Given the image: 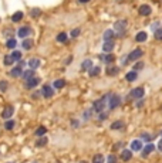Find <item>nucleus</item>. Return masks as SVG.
<instances>
[{"instance_id": "nucleus-1", "label": "nucleus", "mask_w": 162, "mask_h": 163, "mask_svg": "<svg viewBox=\"0 0 162 163\" xmlns=\"http://www.w3.org/2000/svg\"><path fill=\"white\" fill-rule=\"evenodd\" d=\"M142 55H144V51H142L141 48H135V50H132V51H131L128 55H127V58H125V60H122V64L138 61V60H139Z\"/></svg>"}, {"instance_id": "nucleus-2", "label": "nucleus", "mask_w": 162, "mask_h": 163, "mask_svg": "<svg viewBox=\"0 0 162 163\" xmlns=\"http://www.w3.org/2000/svg\"><path fill=\"white\" fill-rule=\"evenodd\" d=\"M127 27H128V21L125 20V19H121V20L114 23V30L118 34V37L124 36L125 33H127Z\"/></svg>"}, {"instance_id": "nucleus-3", "label": "nucleus", "mask_w": 162, "mask_h": 163, "mask_svg": "<svg viewBox=\"0 0 162 163\" xmlns=\"http://www.w3.org/2000/svg\"><path fill=\"white\" fill-rule=\"evenodd\" d=\"M108 98H110V95H105V97H103L101 99H97L95 102H94V105H92V109L95 111V112H103V111L105 109V104H107Z\"/></svg>"}, {"instance_id": "nucleus-4", "label": "nucleus", "mask_w": 162, "mask_h": 163, "mask_svg": "<svg viewBox=\"0 0 162 163\" xmlns=\"http://www.w3.org/2000/svg\"><path fill=\"white\" fill-rule=\"evenodd\" d=\"M144 95H145V90H144V87H138V88H134V90L129 92L128 98H134V99H141Z\"/></svg>"}, {"instance_id": "nucleus-5", "label": "nucleus", "mask_w": 162, "mask_h": 163, "mask_svg": "<svg viewBox=\"0 0 162 163\" xmlns=\"http://www.w3.org/2000/svg\"><path fill=\"white\" fill-rule=\"evenodd\" d=\"M108 102H110V104H108V105H110V109H115L117 106H120V104H121V97L117 94H112V95H110Z\"/></svg>"}, {"instance_id": "nucleus-6", "label": "nucleus", "mask_w": 162, "mask_h": 163, "mask_svg": "<svg viewBox=\"0 0 162 163\" xmlns=\"http://www.w3.org/2000/svg\"><path fill=\"white\" fill-rule=\"evenodd\" d=\"M31 33H33V30H31L30 26H21L20 29L17 30V36L20 37V38H26V37H29Z\"/></svg>"}, {"instance_id": "nucleus-7", "label": "nucleus", "mask_w": 162, "mask_h": 163, "mask_svg": "<svg viewBox=\"0 0 162 163\" xmlns=\"http://www.w3.org/2000/svg\"><path fill=\"white\" fill-rule=\"evenodd\" d=\"M154 151H155V145L152 142H148L145 146L142 147L141 156H142V158H148V155H149V153H152Z\"/></svg>"}, {"instance_id": "nucleus-8", "label": "nucleus", "mask_w": 162, "mask_h": 163, "mask_svg": "<svg viewBox=\"0 0 162 163\" xmlns=\"http://www.w3.org/2000/svg\"><path fill=\"white\" fill-rule=\"evenodd\" d=\"M138 12H139V14L142 17H148L152 13V7H151L149 4H141L139 9H138Z\"/></svg>"}, {"instance_id": "nucleus-9", "label": "nucleus", "mask_w": 162, "mask_h": 163, "mask_svg": "<svg viewBox=\"0 0 162 163\" xmlns=\"http://www.w3.org/2000/svg\"><path fill=\"white\" fill-rule=\"evenodd\" d=\"M100 60L104 62V64L111 65L112 62L115 61V55H114V54H111V53H107V54H103V55H100Z\"/></svg>"}, {"instance_id": "nucleus-10", "label": "nucleus", "mask_w": 162, "mask_h": 163, "mask_svg": "<svg viewBox=\"0 0 162 163\" xmlns=\"http://www.w3.org/2000/svg\"><path fill=\"white\" fill-rule=\"evenodd\" d=\"M129 146H131V151L132 152H141L144 145H142V140L141 139H134L132 142L129 143Z\"/></svg>"}, {"instance_id": "nucleus-11", "label": "nucleus", "mask_w": 162, "mask_h": 163, "mask_svg": "<svg viewBox=\"0 0 162 163\" xmlns=\"http://www.w3.org/2000/svg\"><path fill=\"white\" fill-rule=\"evenodd\" d=\"M114 48H115L114 40H104V44H103V51L104 53H112Z\"/></svg>"}, {"instance_id": "nucleus-12", "label": "nucleus", "mask_w": 162, "mask_h": 163, "mask_svg": "<svg viewBox=\"0 0 162 163\" xmlns=\"http://www.w3.org/2000/svg\"><path fill=\"white\" fill-rule=\"evenodd\" d=\"M120 73V68L117 67V65H108L107 69H105V74H107L108 77H114V75H118Z\"/></svg>"}, {"instance_id": "nucleus-13", "label": "nucleus", "mask_w": 162, "mask_h": 163, "mask_svg": "<svg viewBox=\"0 0 162 163\" xmlns=\"http://www.w3.org/2000/svg\"><path fill=\"white\" fill-rule=\"evenodd\" d=\"M54 94V88L50 85H44L43 87V90H41V95L44 98H51Z\"/></svg>"}, {"instance_id": "nucleus-14", "label": "nucleus", "mask_w": 162, "mask_h": 163, "mask_svg": "<svg viewBox=\"0 0 162 163\" xmlns=\"http://www.w3.org/2000/svg\"><path fill=\"white\" fill-rule=\"evenodd\" d=\"M38 84H40V80H38L37 77H33V78H30V80L26 81V88L31 90V88H36Z\"/></svg>"}, {"instance_id": "nucleus-15", "label": "nucleus", "mask_w": 162, "mask_h": 163, "mask_svg": "<svg viewBox=\"0 0 162 163\" xmlns=\"http://www.w3.org/2000/svg\"><path fill=\"white\" fill-rule=\"evenodd\" d=\"M146 40H148L146 31H138L137 34H135V41H137V43H145Z\"/></svg>"}, {"instance_id": "nucleus-16", "label": "nucleus", "mask_w": 162, "mask_h": 163, "mask_svg": "<svg viewBox=\"0 0 162 163\" xmlns=\"http://www.w3.org/2000/svg\"><path fill=\"white\" fill-rule=\"evenodd\" d=\"M21 75H23V68H21V67H19V65L10 69V77L19 78V77H21Z\"/></svg>"}, {"instance_id": "nucleus-17", "label": "nucleus", "mask_w": 162, "mask_h": 163, "mask_svg": "<svg viewBox=\"0 0 162 163\" xmlns=\"http://www.w3.org/2000/svg\"><path fill=\"white\" fill-rule=\"evenodd\" d=\"M125 80L128 82H134V81H137L138 80V71H129V73L125 74Z\"/></svg>"}, {"instance_id": "nucleus-18", "label": "nucleus", "mask_w": 162, "mask_h": 163, "mask_svg": "<svg viewBox=\"0 0 162 163\" xmlns=\"http://www.w3.org/2000/svg\"><path fill=\"white\" fill-rule=\"evenodd\" d=\"M115 36H117L115 30L108 29V30H105V31H104V34H103V38H104V40H114V38H115Z\"/></svg>"}, {"instance_id": "nucleus-19", "label": "nucleus", "mask_w": 162, "mask_h": 163, "mask_svg": "<svg viewBox=\"0 0 162 163\" xmlns=\"http://www.w3.org/2000/svg\"><path fill=\"white\" fill-rule=\"evenodd\" d=\"M131 158H132V151L124 149V151L121 152V160L122 162H128V160H131Z\"/></svg>"}, {"instance_id": "nucleus-20", "label": "nucleus", "mask_w": 162, "mask_h": 163, "mask_svg": "<svg viewBox=\"0 0 162 163\" xmlns=\"http://www.w3.org/2000/svg\"><path fill=\"white\" fill-rule=\"evenodd\" d=\"M34 45V41L31 38H24V40L21 41V48L23 50H31Z\"/></svg>"}, {"instance_id": "nucleus-21", "label": "nucleus", "mask_w": 162, "mask_h": 163, "mask_svg": "<svg viewBox=\"0 0 162 163\" xmlns=\"http://www.w3.org/2000/svg\"><path fill=\"white\" fill-rule=\"evenodd\" d=\"M27 65H29L30 68H33V69H37L38 67H40V65H41V61H40V60H38V58H30L29 60V62H27Z\"/></svg>"}, {"instance_id": "nucleus-22", "label": "nucleus", "mask_w": 162, "mask_h": 163, "mask_svg": "<svg viewBox=\"0 0 162 163\" xmlns=\"http://www.w3.org/2000/svg\"><path fill=\"white\" fill-rule=\"evenodd\" d=\"M92 67H94L92 65V60H90V58H87V60H84L81 62V71H90Z\"/></svg>"}, {"instance_id": "nucleus-23", "label": "nucleus", "mask_w": 162, "mask_h": 163, "mask_svg": "<svg viewBox=\"0 0 162 163\" xmlns=\"http://www.w3.org/2000/svg\"><path fill=\"white\" fill-rule=\"evenodd\" d=\"M33 77H36V69H33V68H30V69H27V71H23V75H21V78L23 80H30V78H33Z\"/></svg>"}, {"instance_id": "nucleus-24", "label": "nucleus", "mask_w": 162, "mask_h": 163, "mask_svg": "<svg viewBox=\"0 0 162 163\" xmlns=\"http://www.w3.org/2000/svg\"><path fill=\"white\" fill-rule=\"evenodd\" d=\"M56 40H57L58 43H63V44H66V43H68V36H67V33L61 31V33H58V34H57Z\"/></svg>"}, {"instance_id": "nucleus-25", "label": "nucleus", "mask_w": 162, "mask_h": 163, "mask_svg": "<svg viewBox=\"0 0 162 163\" xmlns=\"http://www.w3.org/2000/svg\"><path fill=\"white\" fill-rule=\"evenodd\" d=\"M23 17H24V13L23 12H16L12 14V21L13 23H19V21L23 20Z\"/></svg>"}, {"instance_id": "nucleus-26", "label": "nucleus", "mask_w": 162, "mask_h": 163, "mask_svg": "<svg viewBox=\"0 0 162 163\" xmlns=\"http://www.w3.org/2000/svg\"><path fill=\"white\" fill-rule=\"evenodd\" d=\"M13 114H14V109H13L12 106H7V108H6V109L2 112V116H3L4 119H10Z\"/></svg>"}, {"instance_id": "nucleus-27", "label": "nucleus", "mask_w": 162, "mask_h": 163, "mask_svg": "<svg viewBox=\"0 0 162 163\" xmlns=\"http://www.w3.org/2000/svg\"><path fill=\"white\" fill-rule=\"evenodd\" d=\"M100 73H101V67H98V65H94V67H92V68L88 71V75L94 78V77H98V75H100Z\"/></svg>"}, {"instance_id": "nucleus-28", "label": "nucleus", "mask_w": 162, "mask_h": 163, "mask_svg": "<svg viewBox=\"0 0 162 163\" xmlns=\"http://www.w3.org/2000/svg\"><path fill=\"white\" fill-rule=\"evenodd\" d=\"M14 58L12 57V54H7V55H4V58H3V62H4V65H7V67H10V65H13L14 64Z\"/></svg>"}, {"instance_id": "nucleus-29", "label": "nucleus", "mask_w": 162, "mask_h": 163, "mask_svg": "<svg viewBox=\"0 0 162 163\" xmlns=\"http://www.w3.org/2000/svg\"><path fill=\"white\" fill-rule=\"evenodd\" d=\"M64 87H66V81L64 80H56L53 82V88H56V90H61Z\"/></svg>"}, {"instance_id": "nucleus-30", "label": "nucleus", "mask_w": 162, "mask_h": 163, "mask_svg": "<svg viewBox=\"0 0 162 163\" xmlns=\"http://www.w3.org/2000/svg\"><path fill=\"white\" fill-rule=\"evenodd\" d=\"M47 143H49V139H47L46 136H40V139H38L37 142H36V146L41 147V146H46Z\"/></svg>"}, {"instance_id": "nucleus-31", "label": "nucleus", "mask_w": 162, "mask_h": 163, "mask_svg": "<svg viewBox=\"0 0 162 163\" xmlns=\"http://www.w3.org/2000/svg\"><path fill=\"white\" fill-rule=\"evenodd\" d=\"M16 45H17V41L14 40V38H7V41H6V47H7V48L13 50Z\"/></svg>"}, {"instance_id": "nucleus-32", "label": "nucleus", "mask_w": 162, "mask_h": 163, "mask_svg": "<svg viewBox=\"0 0 162 163\" xmlns=\"http://www.w3.org/2000/svg\"><path fill=\"white\" fill-rule=\"evenodd\" d=\"M30 16L33 17V19H37V17L41 16V10H40V9H37V7L31 9V12H30Z\"/></svg>"}, {"instance_id": "nucleus-33", "label": "nucleus", "mask_w": 162, "mask_h": 163, "mask_svg": "<svg viewBox=\"0 0 162 163\" xmlns=\"http://www.w3.org/2000/svg\"><path fill=\"white\" fill-rule=\"evenodd\" d=\"M124 128V122L122 121H115L114 123H111V129H122Z\"/></svg>"}, {"instance_id": "nucleus-34", "label": "nucleus", "mask_w": 162, "mask_h": 163, "mask_svg": "<svg viewBox=\"0 0 162 163\" xmlns=\"http://www.w3.org/2000/svg\"><path fill=\"white\" fill-rule=\"evenodd\" d=\"M154 38L158 41H162V27H158V29L154 31Z\"/></svg>"}, {"instance_id": "nucleus-35", "label": "nucleus", "mask_w": 162, "mask_h": 163, "mask_svg": "<svg viewBox=\"0 0 162 163\" xmlns=\"http://www.w3.org/2000/svg\"><path fill=\"white\" fill-rule=\"evenodd\" d=\"M47 132V128L46 126H38L37 129H36V135L37 136H44V133Z\"/></svg>"}, {"instance_id": "nucleus-36", "label": "nucleus", "mask_w": 162, "mask_h": 163, "mask_svg": "<svg viewBox=\"0 0 162 163\" xmlns=\"http://www.w3.org/2000/svg\"><path fill=\"white\" fill-rule=\"evenodd\" d=\"M105 159L103 155H95L94 158H92V163H104Z\"/></svg>"}, {"instance_id": "nucleus-37", "label": "nucleus", "mask_w": 162, "mask_h": 163, "mask_svg": "<svg viewBox=\"0 0 162 163\" xmlns=\"http://www.w3.org/2000/svg\"><path fill=\"white\" fill-rule=\"evenodd\" d=\"M9 88V82L7 81H0V92H6Z\"/></svg>"}, {"instance_id": "nucleus-38", "label": "nucleus", "mask_w": 162, "mask_h": 163, "mask_svg": "<svg viewBox=\"0 0 162 163\" xmlns=\"http://www.w3.org/2000/svg\"><path fill=\"white\" fill-rule=\"evenodd\" d=\"M4 128L7 130H12L13 128H14V121H12V119H7V122L4 123Z\"/></svg>"}, {"instance_id": "nucleus-39", "label": "nucleus", "mask_w": 162, "mask_h": 163, "mask_svg": "<svg viewBox=\"0 0 162 163\" xmlns=\"http://www.w3.org/2000/svg\"><path fill=\"white\" fill-rule=\"evenodd\" d=\"M144 67H145V64L142 61H137L135 62V65H134V71H139V69H144Z\"/></svg>"}, {"instance_id": "nucleus-40", "label": "nucleus", "mask_w": 162, "mask_h": 163, "mask_svg": "<svg viewBox=\"0 0 162 163\" xmlns=\"http://www.w3.org/2000/svg\"><path fill=\"white\" fill-rule=\"evenodd\" d=\"M81 34V30L80 29H74V30H71V33H70V36L73 37V38H77V37Z\"/></svg>"}, {"instance_id": "nucleus-41", "label": "nucleus", "mask_w": 162, "mask_h": 163, "mask_svg": "<svg viewBox=\"0 0 162 163\" xmlns=\"http://www.w3.org/2000/svg\"><path fill=\"white\" fill-rule=\"evenodd\" d=\"M12 57L14 58L16 61L21 60V51H13V53H12Z\"/></svg>"}, {"instance_id": "nucleus-42", "label": "nucleus", "mask_w": 162, "mask_h": 163, "mask_svg": "<svg viewBox=\"0 0 162 163\" xmlns=\"http://www.w3.org/2000/svg\"><path fill=\"white\" fill-rule=\"evenodd\" d=\"M13 31H14L13 29H6V30H4L3 34H4L6 37H7V38H13Z\"/></svg>"}, {"instance_id": "nucleus-43", "label": "nucleus", "mask_w": 162, "mask_h": 163, "mask_svg": "<svg viewBox=\"0 0 162 163\" xmlns=\"http://www.w3.org/2000/svg\"><path fill=\"white\" fill-rule=\"evenodd\" d=\"M141 140H146V142H151L152 140V138H151L149 133H142L141 135Z\"/></svg>"}, {"instance_id": "nucleus-44", "label": "nucleus", "mask_w": 162, "mask_h": 163, "mask_svg": "<svg viewBox=\"0 0 162 163\" xmlns=\"http://www.w3.org/2000/svg\"><path fill=\"white\" fill-rule=\"evenodd\" d=\"M107 163H117V156L114 155H110L107 159Z\"/></svg>"}, {"instance_id": "nucleus-45", "label": "nucleus", "mask_w": 162, "mask_h": 163, "mask_svg": "<svg viewBox=\"0 0 162 163\" xmlns=\"http://www.w3.org/2000/svg\"><path fill=\"white\" fill-rule=\"evenodd\" d=\"M159 26H161V24H159V21H157V23H154V24H151V31H155Z\"/></svg>"}, {"instance_id": "nucleus-46", "label": "nucleus", "mask_w": 162, "mask_h": 163, "mask_svg": "<svg viewBox=\"0 0 162 163\" xmlns=\"http://www.w3.org/2000/svg\"><path fill=\"white\" fill-rule=\"evenodd\" d=\"M92 111H94V109H88L87 112H85V114H84V118H85V119L91 118V115H92Z\"/></svg>"}, {"instance_id": "nucleus-47", "label": "nucleus", "mask_w": 162, "mask_h": 163, "mask_svg": "<svg viewBox=\"0 0 162 163\" xmlns=\"http://www.w3.org/2000/svg\"><path fill=\"white\" fill-rule=\"evenodd\" d=\"M17 65H19V67H21V68H24V65H27V64H26V61H23V60H19Z\"/></svg>"}, {"instance_id": "nucleus-48", "label": "nucleus", "mask_w": 162, "mask_h": 163, "mask_svg": "<svg viewBox=\"0 0 162 163\" xmlns=\"http://www.w3.org/2000/svg\"><path fill=\"white\" fill-rule=\"evenodd\" d=\"M108 115L107 114H104V111H103V112H100V121H104L105 118H107Z\"/></svg>"}, {"instance_id": "nucleus-49", "label": "nucleus", "mask_w": 162, "mask_h": 163, "mask_svg": "<svg viewBox=\"0 0 162 163\" xmlns=\"http://www.w3.org/2000/svg\"><path fill=\"white\" fill-rule=\"evenodd\" d=\"M157 147H158V151H159V152H162V139H159L158 146H157Z\"/></svg>"}, {"instance_id": "nucleus-50", "label": "nucleus", "mask_w": 162, "mask_h": 163, "mask_svg": "<svg viewBox=\"0 0 162 163\" xmlns=\"http://www.w3.org/2000/svg\"><path fill=\"white\" fill-rule=\"evenodd\" d=\"M91 0H78V3H81V4H87V3H90Z\"/></svg>"}, {"instance_id": "nucleus-51", "label": "nucleus", "mask_w": 162, "mask_h": 163, "mask_svg": "<svg viewBox=\"0 0 162 163\" xmlns=\"http://www.w3.org/2000/svg\"><path fill=\"white\" fill-rule=\"evenodd\" d=\"M73 126H74V128L78 126V123H77V121H73Z\"/></svg>"}, {"instance_id": "nucleus-52", "label": "nucleus", "mask_w": 162, "mask_h": 163, "mask_svg": "<svg viewBox=\"0 0 162 163\" xmlns=\"http://www.w3.org/2000/svg\"><path fill=\"white\" fill-rule=\"evenodd\" d=\"M34 163H37V162H34Z\"/></svg>"}, {"instance_id": "nucleus-53", "label": "nucleus", "mask_w": 162, "mask_h": 163, "mask_svg": "<svg viewBox=\"0 0 162 163\" xmlns=\"http://www.w3.org/2000/svg\"><path fill=\"white\" fill-rule=\"evenodd\" d=\"M161 135H162V132H161Z\"/></svg>"}, {"instance_id": "nucleus-54", "label": "nucleus", "mask_w": 162, "mask_h": 163, "mask_svg": "<svg viewBox=\"0 0 162 163\" xmlns=\"http://www.w3.org/2000/svg\"><path fill=\"white\" fill-rule=\"evenodd\" d=\"M10 163H12V162H10Z\"/></svg>"}]
</instances>
